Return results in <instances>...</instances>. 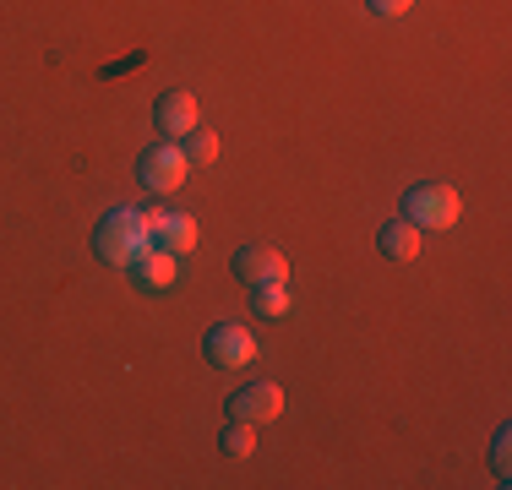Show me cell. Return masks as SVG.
Instances as JSON below:
<instances>
[{"mask_svg": "<svg viewBox=\"0 0 512 490\" xmlns=\"http://www.w3.org/2000/svg\"><path fill=\"white\" fill-rule=\"evenodd\" d=\"M93 251H99L109 267H131L142 251H153L148 218H142L137 207H115V213L99 224V235H93Z\"/></svg>", "mask_w": 512, "mask_h": 490, "instance_id": "6da1fadb", "label": "cell"}, {"mask_svg": "<svg viewBox=\"0 0 512 490\" xmlns=\"http://www.w3.org/2000/svg\"><path fill=\"white\" fill-rule=\"evenodd\" d=\"M404 218L414 229H453L463 218V202L453 186H414L404 196Z\"/></svg>", "mask_w": 512, "mask_h": 490, "instance_id": "7a4b0ae2", "label": "cell"}, {"mask_svg": "<svg viewBox=\"0 0 512 490\" xmlns=\"http://www.w3.org/2000/svg\"><path fill=\"white\" fill-rule=\"evenodd\" d=\"M186 169H191V158H186V147H153V153H142V186L158 191V196H175L180 186H186Z\"/></svg>", "mask_w": 512, "mask_h": 490, "instance_id": "3957f363", "label": "cell"}, {"mask_svg": "<svg viewBox=\"0 0 512 490\" xmlns=\"http://www.w3.org/2000/svg\"><path fill=\"white\" fill-rule=\"evenodd\" d=\"M278 414H284V387L278 382H251L229 398V420H246L256 431H262L267 420H278Z\"/></svg>", "mask_w": 512, "mask_h": 490, "instance_id": "277c9868", "label": "cell"}, {"mask_svg": "<svg viewBox=\"0 0 512 490\" xmlns=\"http://www.w3.org/2000/svg\"><path fill=\"white\" fill-rule=\"evenodd\" d=\"M207 360H213L218 371H240V365H251V360H256V338H251V327H240V322H218L213 333H207Z\"/></svg>", "mask_w": 512, "mask_h": 490, "instance_id": "5b68a950", "label": "cell"}, {"mask_svg": "<svg viewBox=\"0 0 512 490\" xmlns=\"http://www.w3.org/2000/svg\"><path fill=\"white\" fill-rule=\"evenodd\" d=\"M142 218H148V235H153V245H164V251L186 256L191 245H197V218L175 213V207H158V213H142Z\"/></svg>", "mask_w": 512, "mask_h": 490, "instance_id": "8992f818", "label": "cell"}, {"mask_svg": "<svg viewBox=\"0 0 512 490\" xmlns=\"http://www.w3.org/2000/svg\"><path fill=\"white\" fill-rule=\"evenodd\" d=\"M235 273L246 278V284H289V262L273 251V245H246V251L235 256Z\"/></svg>", "mask_w": 512, "mask_h": 490, "instance_id": "52a82bcc", "label": "cell"}, {"mask_svg": "<svg viewBox=\"0 0 512 490\" xmlns=\"http://www.w3.org/2000/svg\"><path fill=\"white\" fill-rule=\"evenodd\" d=\"M153 115H158V131H169V137H191V131H197V115H202V109H197V98H191L186 88H175V93L158 98Z\"/></svg>", "mask_w": 512, "mask_h": 490, "instance_id": "ba28073f", "label": "cell"}, {"mask_svg": "<svg viewBox=\"0 0 512 490\" xmlns=\"http://www.w3.org/2000/svg\"><path fill=\"white\" fill-rule=\"evenodd\" d=\"M131 273H137L142 289H169L180 278V256L164 251V245H153V251H142L137 262H131Z\"/></svg>", "mask_w": 512, "mask_h": 490, "instance_id": "9c48e42d", "label": "cell"}, {"mask_svg": "<svg viewBox=\"0 0 512 490\" xmlns=\"http://www.w3.org/2000/svg\"><path fill=\"white\" fill-rule=\"evenodd\" d=\"M376 245H382L393 262H414V256H420V229H414L409 218H393V224H382Z\"/></svg>", "mask_w": 512, "mask_h": 490, "instance_id": "30bf717a", "label": "cell"}, {"mask_svg": "<svg viewBox=\"0 0 512 490\" xmlns=\"http://www.w3.org/2000/svg\"><path fill=\"white\" fill-rule=\"evenodd\" d=\"M256 316H289V284H256Z\"/></svg>", "mask_w": 512, "mask_h": 490, "instance_id": "8fae6325", "label": "cell"}, {"mask_svg": "<svg viewBox=\"0 0 512 490\" xmlns=\"http://www.w3.org/2000/svg\"><path fill=\"white\" fill-rule=\"evenodd\" d=\"M224 452H229V458H251V452H256V425L229 420L224 425Z\"/></svg>", "mask_w": 512, "mask_h": 490, "instance_id": "7c38bea8", "label": "cell"}, {"mask_svg": "<svg viewBox=\"0 0 512 490\" xmlns=\"http://www.w3.org/2000/svg\"><path fill=\"white\" fill-rule=\"evenodd\" d=\"M186 158H191V164H213V158H218V137H213V131H191V137H186Z\"/></svg>", "mask_w": 512, "mask_h": 490, "instance_id": "4fadbf2b", "label": "cell"}, {"mask_svg": "<svg viewBox=\"0 0 512 490\" xmlns=\"http://www.w3.org/2000/svg\"><path fill=\"white\" fill-rule=\"evenodd\" d=\"M491 474H496V485H507V480H512V463H507V431L496 436V452H491Z\"/></svg>", "mask_w": 512, "mask_h": 490, "instance_id": "5bb4252c", "label": "cell"}, {"mask_svg": "<svg viewBox=\"0 0 512 490\" xmlns=\"http://www.w3.org/2000/svg\"><path fill=\"white\" fill-rule=\"evenodd\" d=\"M409 6H414V0H371V11H376V17H404Z\"/></svg>", "mask_w": 512, "mask_h": 490, "instance_id": "9a60e30c", "label": "cell"}]
</instances>
